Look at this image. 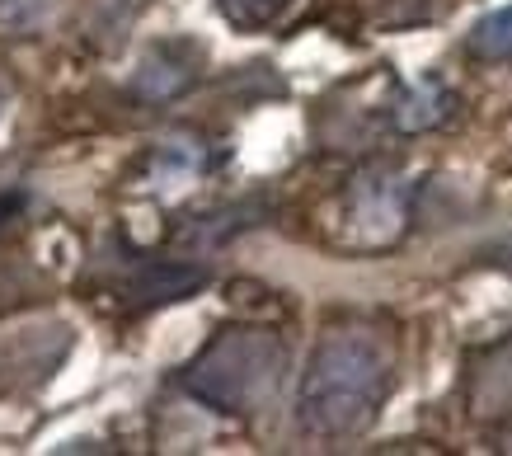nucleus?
<instances>
[{
    "mask_svg": "<svg viewBox=\"0 0 512 456\" xmlns=\"http://www.w3.org/2000/svg\"><path fill=\"white\" fill-rule=\"evenodd\" d=\"M202 66V48L198 43H184V38H165L146 52L132 71V95L146 99V104H165V99H179L198 80Z\"/></svg>",
    "mask_w": 512,
    "mask_h": 456,
    "instance_id": "20e7f679",
    "label": "nucleus"
},
{
    "mask_svg": "<svg viewBox=\"0 0 512 456\" xmlns=\"http://www.w3.org/2000/svg\"><path fill=\"white\" fill-rule=\"evenodd\" d=\"M395 386V348L372 325H334L311 348L296 386V424L320 442L367 433Z\"/></svg>",
    "mask_w": 512,
    "mask_h": 456,
    "instance_id": "f257e3e1",
    "label": "nucleus"
},
{
    "mask_svg": "<svg viewBox=\"0 0 512 456\" xmlns=\"http://www.w3.org/2000/svg\"><path fill=\"white\" fill-rule=\"evenodd\" d=\"M451 113H456V95H451L447 85L419 80V85L400 90V99L390 104V123L400 127V132H428V127L447 123Z\"/></svg>",
    "mask_w": 512,
    "mask_h": 456,
    "instance_id": "39448f33",
    "label": "nucleus"
},
{
    "mask_svg": "<svg viewBox=\"0 0 512 456\" xmlns=\"http://www.w3.org/2000/svg\"><path fill=\"white\" fill-rule=\"evenodd\" d=\"M57 0H0V33L10 38H29L52 19Z\"/></svg>",
    "mask_w": 512,
    "mask_h": 456,
    "instance_id": "1a4fd4ad",
    "label": "nucleus"
},
{
    "mask_svg": "<svg viewBox=\"0 0 512 456\" xmlns=\"http://www.w3.org/2000/svg\"><path fill=\"white\" fill-rule=\"evenodd\" d=\"M221 5V19L240 33H264L273 29L287 10H292L296 0H217Z\"/></svg>",
    "mask_w": 512,
    "mask_h": 456,
    "instance_id": "6e6552de",
    "label": "nucleus"
},
{
    "mask_svg": "<svg viewBox=\"0 0 512 456\" xmlns=\"http://www.w3.org/2000/svg\"><path fill=\"white\" fill-rule=\"evenodd\" d=\"M287 377V344L278 330L264 325H226L212 334V344L184 367V391L198 405L249 419L278 400V386Z\"/></svg>",
    "mask_w": 512,
    "mask_h": 456,
    "instance_id": "f03ea898",
    "label": "nucleus"
},
{
    "mask_svg": "<svg viewBox=\"0 0 512 456\" xmlns=\"http://www.w3.org/2000/svg\"><path fill=\"white\" fill-rule=\"evenodd\" d=\"M0 109H5V90H0Z\"/></svg>",
    "mask_w": 512,
    "mask_h": 456,
    "instance_id": "9d476101",
    "label": "nucleus"
},
{
    "mask_svg": "<svg viewBox=\"0 0 512 456\" xmlns=\"http://www.w3.org/2000/svg\"><path fill=\"white\" fill-rule=\"evenodd\" d=\"M207 283V273L202 268H188V264H174V259H165V264H146L137 273V283H132V297L141 301H174L184 297V292H193V287Z\"/></svg>",
    "mask_w": 512,
    "mask_h": 456,
    "instance_id": "423d86ee",
    "label": "nucleus"
},
{
    "mask_svg": "<svg viewBox=\"0 0 512 456\" xmlns=\"http://www.w3.org/2000/svg\"><path fill=\"white\" fill-rule=\"evenodd\" d=\"M466 52L480 62H512V5L484 15L475 29L466 33Z\"/></svg>",
    "mask_w": 512,
    "mask_h": 456,
    "instance_id": "0eeeda50",
    "label": "nucleus"
},
{
    "mask_svg": "<svg viewBox=\"0 0 512 456\" xmlns=\"http://www.w3.org/2000/svg\"><path fill=\"white\" fill-rule=\"evenodd\" d=\"M409 217V184L395 170H367L348 189V231L353 245H390Z\"/></svg>",
    "mask_w": 512,
    "mask_h": 456,
    "instance_id": "7ed1b4c3",
    "label": "nucleus"
}]
</instances>
